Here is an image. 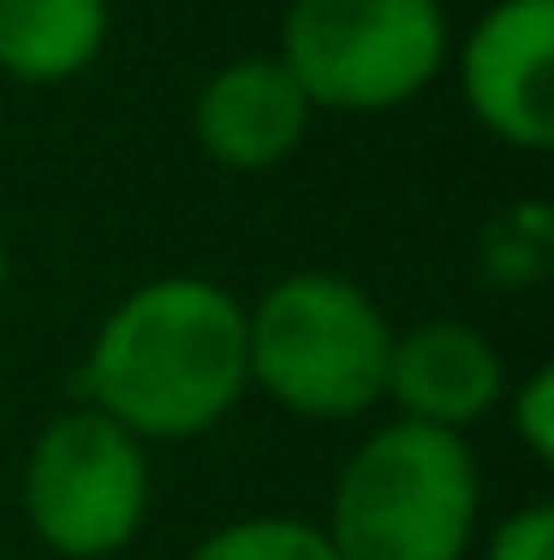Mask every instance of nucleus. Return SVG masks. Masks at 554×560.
<instances>
[{
	"instance_id": "ddd939ff",
	"label": "nucleus",
	"mask_w": 554,
	"mask_h": 560,
	"mask_svg": "<svg viewBox=\"0 0 554 560\" xmlns=\"http://www.w3.org/2000/svg\"><path fill=\"white\" fill-rule=\"evenodd\" d=\"M7 275H12V257H7V233H0V299H7Z\"/></svg>"
},
{
	"instance_id": "7ed1b4c3",
	"label": "nucleus",
	"mask_w": 554,
	"mask_h": 560,
	"mask_svg": "<svg viewBox=\"0 0 554 560\" xmlns=\"http://www.w3.org/2000/svg\"><path fill=\"white\" fill-rule=\"evenodd\" d=\"M393 323L358 280L334 269L281 275L245 311V370L281 411L352 423L381 406Z\"/></svg>"
},
{
	"instance_id": "423d86ee",
	"label": "nucleus",
	"mask_w": 554,
	"mask_h": 560,
	"mask_svg": "<svg viewBox=\"0 0 554 560\" xmlns=\"http://www.w3.org/2000/svg\"><path fill=\"white\" fill-rule=\"evenodd\" d=\"M554 0H495L459 43V96L507 150H554Z\"/></svg>"
},
{
	"instance_id": "39448f33",
	"label": "nucleus",
	"mask_w": 554,
	"mask_h": 560,
	"mask_svg": "<svg viewBox=\"0 0 554 560\" xmlns=\"http://www.w3.org/2000/svg\"><path fill=\"white\" fill-rule=\"evenodd\" d=\"M150 442L84 406L43 423L24 459V518L60 560H108L150 518Z\"/></svg>"
},
{
	"instance_id": "9b49d317",
	"label": "nucleus",
	"mask_w": 554,
	"mask_h": 560,
	"mask_svg": "<svg viewBox=\"0 0 554 560\" xmlns=\"http://www.w3.org/2000/svg\"><path fill=\"white\" fill-rule=\"evenodd\" d=\"M507 411H512V435L524 442L537 465L554 459V370L537 364L519 388L507 394Z\"/></svg>"
},
{
	"instance_id": "1a4fd4ad",
	"label": "nucleus",
	"mask_w": 554,
	"mask_h": 560,
	"mask_svg": "<svg viewBox=\"0 0 554 560\" xmlns=\"http://www.w3.org/2000/svg\"><path fill=\"white\" fill-rule=\"evenodd\" d=\"M114 0H0V72L19 84H66L108 48Z\"/></svg>"
},
{
	"instance_id": "20e7f679",
	"label": "nucleus",
	"mask_w": 554,
	"mask_h": 560,
	"mask_svg": "<svg viewBox=\"0 0 554 560\" xmlns=\"http://www.w3.org/2000/svg\"><path fill=\"white\" fill-rule=\"evenodd\" d=\"M453 55L441 0H293L281 60L316 114H388L417 102Z\"/></svg>"
},
{
	"instance_id": "f257e3e1",
	"label": "nucleus",
	"mask_w": 554,
	"mask_h": 560,
	"mask_svg": "<svg viewBox=\"0 0 554 560\" xmlns=\"http://www.w3.org/2000/svg\"><path fill=\"white\" fill-rule=\"evenodd\" d=\"M245 388V304L203 275H155L131 287L72 370V394L126 423L138 442L209 435Z\"/></svg>"
},
{
	"instance_id": "f03ea898",
	"label": "nucleus",
	"mask_w": 554,
	"mask_h": 560,
	"mask_svg": "<svg viewBox=\"0 0 554 560\" xmlns=\"http://www.w3.org/2000/svg\"><path fill=\"white\" fill-rule=\"evenodd\" d=\"M478 518L483 471L465 435L393 418L340 465L322 530L340 560H465Z\"/></svg>"
},
{
	"instance_id": "f8f14e48",
	"label": "nucleus",
	"mask_w": 554,
	"mask_h": 560,
	"mask_svg": "<svg viewBox=\"0 0 554 560\" xmlns=\"http://www.w3.org/2000/svg\"><path fill=\"white\" fill-rule=\"evenodd\" d=\"M483 560H554V506L531 501L519 513H507L483 542Z\"/></svg>"
},
{
	"instance_id": "6e6552de",
	"label": "nucleus",
	"mask_w": 554,
	"mask_h": 560,
	"mask_svg": "<svg viewBox=\"0 0 554 560\" xmlns=\"http://www.w3.org/2000/svg\"><path fill=\"white\" fill-rule=\"evenodd\" d=\"M381 399H393L400 418L465 435L471 423H483L507 399V364L483 328L429 316L417 328H393Z\"/></svg>"
},
{
	"instance_id": "9d476101",
	"label": "nucleus",
	"mask_w": 554,
	"mask_h": 560,
	"mask_svg": "<svg viewBox=\"0 0 554 560\" xmlns=\"http://www.w3.org/2000/svg\"><path fill=\"white\" fill-rule=\"evenodd\" d=\"M185 560H340L328 530L298 513H250L209 530Z\"/></svg>"
},
{
	"instance_id": "0eeeda50",
	"label": "nucleus",
	"mask_w": 554,
	"mask_h": 560,
	"mask_svg": "<svg viewBox=\"0 0 554 560\" xmlns=\"http://www.w3.org/2000/svg\"><path fill=\"white\" fill-rule=\"evenodd\" d=\"M310 96L281 55H239L203 78L191 102V138L215 167L269 173L310 138Z\"/></svg>"
}]
</instances>
